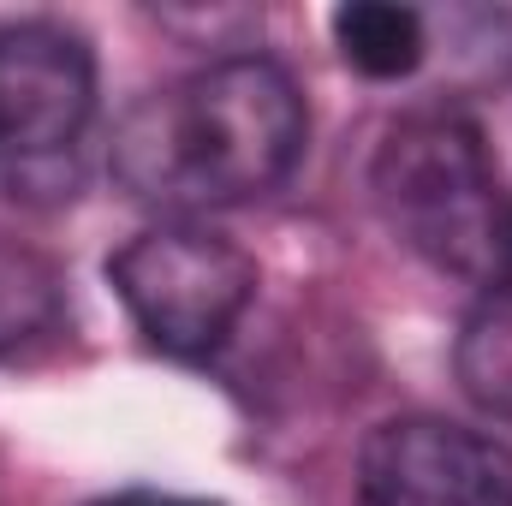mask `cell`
I'll list each match as a JSON object with an SVG mask.
<instances>
[{
	"label": "cell",
	"instance_id": "cell-1",
	"mask_svg": "<svg viewBox=\"0 0 512 506\" xmlns=\"http://www.w3.org/2000/svg\"><path fill=\"white\" fill-rule=\"evenodd\" d=\"M304 155V96L256 54L215 60L143 96L114 131V179L167 221L268 197Z\"/></svg>",
	"mask_w": 512,
	"mask_h": 506
},
{
	"label": "cell",
	"instance_id": "cell-2",
	"mask_svg": "<svg viewBox=\"0 0 512 506\" xmlns=\"http://www.w3.org/2000/svg\"><path fill=\"white\" fill-rule=\"evenodd\" d=\"M376 203L387 227L465 280H512V203L483 131L459 108H423L387 131L376 155Z\"/></svg>",
	"mask_w": 512,
	"mask_h": 506
},
{
	"label": "cell",
	"instance_id": "cell-3",
	"mask_svg": "<svg viewBox=\"0 0 512 506\" xmlns=\"http://www.w3.org/2000/svg\"><path fill=\"white\" fill-rule=\"evenodd\" d=\"M108 280L131 310V322L143 328V340L173 358L215 352L239 328L256 292L251 256L203 221H161L137 233L108 262Z\"/></svg>",
	"mask_w": 512,
	"mask_h": 506
},
{
	"label": "cell",
	"instance_id": "cell-4",
	"mask_svg": "<svg viewBox=\"0 0 512 506\" xmlns=\"http://www.w3.org/2000/svg\"><path fill=\"white\" fill-rule=\"evenodd\" d=\"M358 506H512V453L447 417H393L358 453Z\"/></svg>",
	"mask_w": 512,
	"mask_h": 506
},
{
	"label": "cell",
	"instance_id": "cell-5",
	"mask_svg": "<svg viewBox=\"0 0 512 506\" xmlns=\"http://www.w3.org/2000/svg\"><path fill=\"white\" fill-rule=\"evenodd\" d=\"M96 60L72 30L0 24V167L42 161L90 126Z\"/></svg>",
	"mask_w": 512,
	"mask_h": 506
},
{
	"label": "cell",
	"instance_id": "cell-6",
	"mask_svg": "<svg viewBox=\"0 0 512 506\" xmlns=\"http://www.w3.org/2000/svg\"><path fill=\"white\" fill-rule=\"evenodd\" d=\"M334 48L364 78H405L423 60V18L411 6L352 0L334 12Z\"/></svg>",
	"mask_w": 512,
	"mask_h": 506
},
{
	"label": "cell",
	"instance_id": "cell-7",
	"mask_svg": "<svg viewBox=\"0 0 512 506\" xmlns=\"http://www.w3.org/2000/svg\"><path fill=\"white\" fill-rule=\"evenodd\" d=\"M459 381L465 393L489 411L512 423V280H495L483 292V304L465 316V334H459Z\"/></svg>",
	"mask_w": 512,
	"mask_h": 506
},
{
	"label": "cell",
	"instance_id": "cell-8",
	"mask_svg": "<svg viewBox=\"0 0 512 506\" xmlns=\"http://www.w3.org/2000/svg\"><path fill=\"white\" fill-rule=\"evenodd\" d=\"M42 316H48V274L24 256L0 251V346L24 340Z\"/></svg>",
	"mask_w": 512,
	"mask_h": 506
},
{
	"label": "cell",
	"instance_id": "cell-9",
	"mask_svg": "<svg viewBox=\"0 0 512 506\" xmlns=\"http://www.w3.org/2000/svg\"><path fill=\"white\" fill-rule=\"evenodd\" d=\"M90 506H221V501H197V495H161V489H126V495H108V501Z\"/></svg>",
	"mask_w": 512,
	"mask_h": 506
}]
</instances>
